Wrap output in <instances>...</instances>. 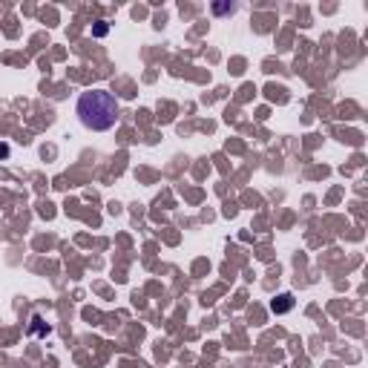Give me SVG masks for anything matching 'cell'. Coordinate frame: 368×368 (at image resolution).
Here are the masks:
<instances>
[{
    "label": "cell",
    "mask_w": 368,
    "mask_h": 368,
    "mask_svg": "<svg viewBox=\"0 0 368 368\" xmlns=\"http://www.w3.org/2000/svg\"><path fill=\"white\" fill-rule=\"evenodd\" d=\"M75 112L86 130H92V133H107L118 121V101H115V95L107 89H89L78 98Z\"/></svg>",
    "instance_id": "6da1fadb"
},
{
    "label": "cell",
    "mask_w": 368,
    "mask_h": 368,
    "mask_svg": "<svg viewBox=\"0 0 368 368\" xmlns=\"http://www.w3.org/2000/svg\"><path fill=\"white\" fill-rule=\"evenodd\" d=\"M291 308H293V296L291 293H279V296L270 302V311H273V314H288Z\"/></svg>",
    "instance_id": "7a4b0ae2"
},
{
    "label": "cell",
    "mask_w": 368,
    "mask_h": 368,
    "mask_svg": "<svg viewBox=\"0 0 368 368\" xmlns=\"http://www.w3.org/2000/svg\"><path fill=\"white\" fill-rule=\"evenodd\" d=\"M233 3H216V6H213V12H216V15H227V12H233Z\"/></svg>",
    "instance_id": "3957f363"
},
{
    "label": "cell",
    "mask_w": 368,
    "mask_h": 368,
    "mask_svg": "<svg viewBox=\"0 0 368 368\" xmlns=\"http://www.w3.org/2000/svg\"><path fill=\"white\" fill-rule=\"evenodd\" d=\"M107 29H109V26L104 23V20H98V26H95V38H104V35H107Z\"/></svg>",
    "instance_id": "277c9868"
},
{
    "label": "cell",
    "mask_w": 368,
    "mask_h": 368,
    "mask_svg": "<svg viewBox=\"0 0 368 368\" xmlns=\"http://www.w3.org/2000/svg\"><path fill=\"white\" fill-rule=\"evenodd\" d=\"M32 322H35V325H32V331H35V334H43V325H41V317H35V319H32Z\"/></svg>",
    "instance_id": "5b68a950"
},
{
    "label": "cell",
    "mask_w": 368,
    "mask_h": 368,
    "mask_svg": "<svg viewBox=\"0 0 368 368\" xmlns=\"http://www.w3.org/2000/svg\"><path fill=\"white\" fill-rule=\"evenodd\" d=\"M6 156H9V147L6 144H0V159H6Z\"/></svg>",
    "instance_id": "8992f818"
}]
</instances>
